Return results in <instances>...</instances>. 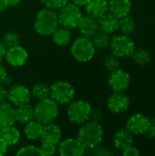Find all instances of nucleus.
I'll use <instances>...</instances> for the list:
<instances>
[{
    "label": "nucleus",
    "instance_id": "obj_1",
    "mask_svg": "<svg viewBox=\"0 0 155 156\" xmlns=\"http://www.w3.org/2000/svg\"><path fill=\"white\" fill-rule=\"evenodd\" d=\"M77 139L85 149L92 150L100 144L103 139V129L99 122H87L80 127Z\"/></svg>",
    "mask_w": 155,
    "mask_h": 156
},
{
    "label": "nucleus",
    "instance_id": "obj_2",
    "mask_svg": "<svg viewBox=\"0 0 155 156\" xmlns=\"http://www.w3.org/2000/svg\"><path fill=\"white\" fill-rule=\"evenodd\" d=\"M58 14L54 9L43 8L41 9L36 17L34 27L37 34L41 36H51L58 28Z\"/></svg>",
    "mask_w": 155,
    "mask_h": 156
},
{
    "label": "nucleus",
    "instance_id": "obj_3",
    "mask_svg": "<svg viewBox=\"0 0 155 156\" xmlns=\"http://www.w3.org/2000/svg\"><path fill=\"white\" fill-rule=\"evenodd\" d=\"M35 119L42 124L53 122L58 115V104L50 98L39 101L34 109Z\"/></svg>",
    "mask_w": 155,
    "mask_h": 156
},
{
    "label": "nucleus",
    "instance_id": "obj_4",
    "mask_svg": "<svg viewBox=\"0 0 155 156\" xmlns=\"http://www.w3.org/2000/svg\"><path fill=\"white\" fill-rule=\"evenodd\" d=\"M57 14L58 25H61L63 27L68 29H73L77 27L82 16L79 5H75L74 3H67L58 9V13Z\"/></svg>",
    "mask_w": 155,
    "mask_h": 156
},
{
    "label": "nucleus",
    "instance_id": "obj_5",
    "mask_svg": "<svg viewBox=\"0 0 155 156\" xmlns=\"http://www.w3.org/2000/svg\"><path fill=\"white\" fill-rule=\"evenodd\" d=\"M91 106L90 104L83 100H77L70 102L67 115L69 120L75 124H81L86 122L91 115Z\"/></svg>",
    "mask_w": 155,
    "mask_h": 156
},
{
    "label": "nucleus",
    "instance_id": "obj_6",
    "mask_svg": "<svg viewBox=\"0 0 155 156\" xmlns=\"http://www.w3.org/2000/svg\"><path fill=\"white\" fill-rule=\"evenodd\" d=\"M95 48L90 37H78L70 48L72 56L79 62L90 61L95 54Z\"/></svg>",
    "mask_w": 155,
    "mask_h": 156
},
{
    "label": "nucleus",
    "instance_id": "obj_7",
    "mask_svg": "<svg viewBox=\"0 0 155 156\" xmlns=\"http://www.w3.org/2000/svg\"><path fill=\"white\" fill-rule=\"evenodd\" d=\"M110 49L111 54L118 58H127L132 56L135 50V43L129 35H118L113 37L110 42Z\"/></svg>",
    "mask_w": 155,
    "mask_h": 156
},
{
    "label": "nucleus",
    "instance_id": "obj_8",
    "mask_svg": "<svg viewBox=\"0 0 155 156\" xmlns=\"http://www.w3.org/2000/svg\"><path fill=\"white\" fill-rule=\"evenodd\" d=\"M75 96L74 88L67 81H56L50 87L49 98L58 105L70 103Z\"/></svg>",
    "mask_w": 155,
    "mask_h": 156
},
{
    "label": "nucleus",
    "instance_id": "obj_9",
    "mask_svg": "<svg viewBox=\"0 0 155 156\" xmlns=\"http://www.w3.org/2000/svg\"><path fill=\"white\" fill-rule=\"evenodd\" d=\"M150 125V118L143 113L137 112L131 115L126 122V129L133 135L145 134Z\"/></svg>",
    "mask_w": 155,
    "mask_h": 156
},
{
    "label": "nucleus",
    "instance_id": "obj_10",
    "mask_svg": "<svg viewBox=\"0 0 155 156\" xmlns=\"http://www.w3.org/2000/svg\"><path fill=\"white\" fill-rule=\"evenodd\" d=\"M131 83L130 74L122 69H118L111 72L109 78V86L114 92H122L128 89Z\"/></svg>",
    "mask_w": 155,
    "mask_h": 156
},
{
    "label": "nucleus",
    "instance_id": "obj_11",
    "mask_svg": "<svg viewBox=\"0 0 155 156\" xmlns=\"http://www.w3.org/2000/svg\"><path fill=\"white\" fill-rule=\"evenodd\" d=\"M7 99L11 104L18 107L29 103L31 93L26 87L20 84H16L10 87L7 93Z\"/></svg>",
    "mask_w": 155,
    "mask_h": 156
},
{
    "label": "nucleus",
    "instance_id": "obj_12",
    "mask_svg": "<svg viewBox=\"0 0 155 156\" xmlns=\"http://www.w3.org/2000/svg\"><path fill=\"white\" fill-rule=\"evenodd\" d=\"M131 101L130 98L122 92H114L110 96V98L107 101V108L108 110L114 114L122 113L127 111L130 107Z\"/></svg>",
    "mask_w": 155,
    "mask_h": 156
},
{
    "label": "nucleus",
    "instance_id": "obj_13",
    "mask_svg": "<svg viewBox=\"0 0 155 156\" xmlns=\"http://www.w3.org/2000/svg\"><path fill=\"white\" fill-rule=\"evenodd\" d=\"M85 147L78 139L69 138L59 144L58 153L62 156H81L85 153Z\"/></svg>",
    "mask_w": 155,
    "mask_h": 156
},
{
    "label": "nucleus",
    "instance_id": "obj_14",
    "mask_svg": "<svg viewBox=\"0 0 155 156\" xmlns=\"http://www.w3.org/2000/svg\"><path fill=\"white\" fill-rule=\"evenodd\" d=\"M5 58L11 66L20 67L26 63L27 59V52L23 47L17 45L16 47L6 49Z\"/></svg>",
    "mask_w": 155,
    "mask_h": 156
},
{
    "label": "nucleus",
    "instance_id": "obj_15",
    "mask_svg": "<svg viewBox=\"0 0 155 156\" xmlns=\"http://www.w3.org/2000/svg\"><path fill=\"white\" fill-rule=\"evenodd\" d=\"M133 134L126 128L118 130L113 136V145L115 149L123 152L127 148L133 145Z\"/></svg>",
    "mask_w": 155,
    "mask_h": 156
},
{
    "label": "nucleus",
    "instance_id": "obj_16",
    "mask_svg": "<svg viewBox=\"0 0 155 156\" xmlns=\"http://www.w3.org/2000/svg\"><path fill=\"white\" fill-rule=\"evenodd\" d=\"M99 30L107 34H112L119 29V18L111 13H105L97 19Z\"/></svg>",
    "mask_w": 155,
    "mask_h": 156
},
{
    "label": "nucleus",
    "instance_id": "obj_17",
    "mask_svg": "<svg viewBox=\"0 0 155 156\" xmlns=\"http://www.w3.org/2000/svg\"><path fill=\"white\" fill-rule=\"evenodd\" d=\"M109 11L118 18L130 15L132 9L131 0H108Z\"/></svg>",
    "mask_w": 155,
    "mask_h": 156
},
{
    "label": "nucleus",
    "instance_id": "obj_18",
    "mask_svg": "<svg viewBox=\"0 0 155 156\" xmlns=\"http://www.w3.org/2000/svg\"><path fill=\"white\" fill-rule=\"evenodd\" d=\"M77 27H79L80 34L83 37H92L99 30L97 19L89 15L85 16H81Z\"/></svg>",
    "mask_w": 155,
    "mask_h": 156
},
{
    "label": "nucleus",
    "instance_id": "obj_19",
    "mask_svg": "<svg viewBox=\"0 0 155 156\" xmlns=\"http://www.w3.org/2000/svg\"><path fill=\"white\" fill-rule=\"evenodd\" d=\"M41 142L52 143L55 144H58L61 139V130L53 122L47 123L43 126V131L41 133Z\"/></svg>",
    "mask_w": 155,
    "mask_h": 156
},
{
    "label": "nucleus",
    "instance_id": "obj_20",
    "mask_svg": "<svg viewBox=\"0 0 155 156\" xmlns=\"http://www.w3.org/2000/svg\"><path fill=\"white\" fill-rule=\"evenodd\" d=\"M109 11L108 0H90L86 5V12L89 16L98 19Z\"/></svg>",
    "mask_w": 155,
    "mask_h": 156
},
{
    "label": "nucleus",
    "instance_id": "obj_21",
    "mask_svg": "<svg viewBox=\"0 0 155 156\" xmlns=\"http://www.w3.org/2000/svg\"><path fill=\"white\" fill-rule=\"evenodd\" d=\"M0 138L7 146H13L17 144L20 139L19 131L13 125L0 126Z\"/></svg>",
    "mask_w": 155,
    "mask_h": 156
},
{
    "label": "nucleus",
    "instance_id": "obj_22",
    "mask_svg": "<svg viewBox=\"0 0 155 156\" xmlns=\"http://www.w3.org/2000/svg\"><path fill=\"white\" fill-rule=\"evenodd\" d=\"M15 108L7 102H0V126L13 125L16 122Z\"/></svg>",
    "mask_w": 155,
    "mask_h": 156
},
{
    "label": "nucleus",
    "instance_id": "obj_23",
    "mask_svg": "<svg viewBox=\"0 0 155 156\" xmlns=\"http://www.w3.org/2000/svg\"><path fill=\"white\" fill-rule=\"evenodd\" d=\"M15 115L16 122H18L19 123H27L35 119L34 109L29 104L16 107L15 110Z\"/></svg>",
    "mask_w": 155,
    "mask_h": 156
},
{
    "label": "nucleus",
    "instance_id": "obj_24",
    "mask_svg": "<svg viewBox=\"0 0 155 156\" xmlns=\"http://www.w3.org/2000/svg\"><path fill=\"white\" fill-rule=\"evenodd\" d=\"M52 39L56 45L59 47H65L70 42L71 34L68 28H65L63 27L61 28L58 27L52 34Z\"/></svg>",
    "mask_w": 155,
    "mask_h": 156
},
{
    "label": "nucleus",
    "instance_id": "obj_25",
    "mask_svg": "<svg viewBox=\"0 0 155 156\" xmlns=\"http://www.w3.org/2000/svg\"><path fill=\"white\" fill-rule=\"evenodd\" d=\"M43 131V124L38 121H31L27 122L25 128V134L29 140H37L40 138Z\"/></svg>",
    "mask_w": 155,
    "mask_h": 156
},
{
    "label": "nucleus",
    "instance_id": "obj_26",
    "mask_svg": "<svg viewBox=\"0 0 155 156\" xmlns=\"http://www.w3.org/2000/svg\"><path fill=\"white\" fill-rule=\"evenodd\" d=\"M91 41L96 49H105L110 46V42H111L110 34L98 30L92 36Z\"/></svg>",
    "mask_w": 155,
    "mask_h": 156
},
{
    "label": "nucleus",
    "instance_id": "obj_27",
    "mask_svg": "<svg viewBox=\"0 0 155 156\" xmlns=\"http://www.w3.org/2000/svg\"><path fill=\"white\" fill-rule=\"evenodd\" d=\"M132 57L134 63L139 66H146L152 60L151 52L145 48H135V50L132 54Z\"/></svg>",
    "mask_w": 155,
    "mask_h": 156
},
{
    "label": "nucleus",
    "instance_id": "obj_28",
    "mask_svg": "<svg viewBox=\"0 0 155 156\" xmlns=\"http://www.w3.org/2000/svg\"><path fill=\"white\" fill-rule=\"evenodd\" d=\"M119 29L124 35H130L136 29V21L130 15L119 18Z\"/></svg>",
    "mask_w": 155,
    "mask_h": 156
},
{
    "label": "nucleus",
    "instance_id": "obj_29",
    "mask_svg": "<svg viewBox=\"0 0 155 156\" xmlns=\"http://www.w3.org/2000/svg\"><path fill=\"white\" fill-rule=\"evenodd\" d=\"M31 95L37 101L48 99L50 96V88L44 83H37L32 88Z\"/></svg>",
    "mask_w": 155,
    "mask_h": 156
},
{
    "label": "nucleus",
    "instance_id": "obj_30",
    "mask_svg": "<svg viewBox=\"0 0 155 156\" xmlns=\"http://www.w3.org/2000/svg\"><path fill=\"white\" fill-rule=\"evenodd\" d=\"M2 43L5 45L6 48H10L19 45L20 37L18 34L15 32H7L2 38Z\"/></svg>",
    "mask_w": 155,
    "mask_h": 156
},
{
    "label": "nucleus",
    "instance_id": "obj_31",
    "mask_svg": "<svg viewBox=\"0 0 155 156\" xmlns=\"http://www.w3.org/2000/svg\"><path fill=\"white\" fill-rule=\"evenodd\" d=\"M103 64H104V68L108 71H110V72L114 71V70L120 69V67H121L120 58H118L117 56H115L113 54H111L105 58Z\"/></svg>",
    "mask_w": 155,
    "mask_h": 156
},
{
    "label": "nucleus",
    "instance_id": "obj_32",
    "mask_svg": "<svg viewBox=\"0 0 155 156\" xmlns=\"http://www.w3.org/2000/svg\"><path fill=\"white\" fill-rule=\"evenodd\" d=\"M16 155H27V156H42V152L40 148H37L34 145H27L21 148L17 153Z\"/></svg>",
    "mask_w": 155,
    "mask_h": 156
},
{
    "label": "nucleus",
    "instance_id": "obj_33",
    "mask_svg": "<svg viewBox=\"0 0 155 156\" xmlns=\"http://www.w3.org/2000/svg\"><path fill=\"white\" fill-rule=\"evenodd\" d=\"M41 3L48 8L51 9H59L64 5L69 3V0H40Z\"/></svg>",
    "mask_w": 155,
    "mask_h": 156
},
{
    "label": "nucleus",
    "instance_id": "obj_34",
    "mask_svg": "<svg viewBox=\"0 0 155 156\" xmlns=\"http://www.w3.org/2000/svg\"><path fill=\"white\" fill-rule=\"evenodd\" d=\"M57 144L52 143H47V142H41V147L40 150L42 152V154L46 156L53 155L56 152Z\"/></svg>",
    "mask_w": 155,
    "mask_h": 156
},
{
    "label": "nucleus",
    "instance_id": "obj_35",
    "mask_svg": "<svg viewBox=\"0 0 155 156\" xmlns=\"http://www.w3.org/2000/svg\"><path fill=\"white\" fill-rule=\"evenodd\" d=\"M93 152V154L98 156H111L113 155V153L111 151V149H109L108 147H105V146H100L98 145L97 147H95Z\"/></svg>",
    "mask_w": 155,
    "mask_h": 156
},
{
    "label": "nucleus",
    "instance_id": "obj_36",
    "mask_svg": "<svg viewBox=\"0 0 155 156\" xmlns=\"http://www.w3.org/2000/svg\"><path fill=\"white\" fill-rule=\"evenodd\" d=\"M145 134L150 139H155V117L150 119V125Z\"/></svg>",
    "mask_w": 155,
    "mask_h": 156
},
{
    "label": "nucleus",
    "instance_id": "obj_37",
    "mask_svg": "<svg viewBox=\"0 0 155 156\" xmlns=\"http://www.w3.org/2000/svg\"><path fill=\"white\" fill-rule=\"evenodd\" d=\"M122 154L124 156H139L141 155V152L139 151L138 148L134 147L133 145L127 148L122 152Z\"/></svg>",
    "mask_w": 155,
    "mask_h": 156
},
{
    "label": "nucleus",
    "instance_id": "obj_38",
    "mask_svg": "<svg viewBox=\"0 0 155 156\" xmlns=\"http://www.w3.org/2000/svg\"><path fill=\"white\" fill-rule=\"evenodd\" d=\"M91 119H92V122H99L102 120L103 118V113L100 110H95L94 112H91V115H90Z\"/></svg>",
    "mask_w": 155,
    "mask_h": 156
},
{
    "label": "nucleus",
    "instance_id": "obj_39",
    "mask_svg": "<svg viewBox=\"0 0 155 156\" xmlns=\"http://www.w3.org/2000/svg\"><path fill=\"white\" fill-rule=\"evenodd\" d=\"M7 93H8V90L6 87L2 85L1 83L0 84V102H3L7 99Z\"/></svg>",
    "mask_w": 155,
    "mask_h": 156
},
{
    "label": "nucleus",
    "instance_id": "obj_40",
    "mask_svg": "<svg viewBox=\"0 0 155 156\" xmlns=\"http://www.w3.org/2000/svg\"><path fill=\"white\" fill-rule=\"evenodd\" d=\"M6 48L5 47V45L2 43V41H0V62L5 58V53H6Z\"/></svg>",
    "mask_w": 155,
    "mask_h": 156
},
{
    "label": "nucleus",
    "instance_id": "obj_41",
    "mask_svg": "<svg viewBox=\"0 0 155 156\" xmlns=\"http://www.w3.org/2000/svg\"><path fill=\"white\" fill-rule=\"evenodd\" d=\"M6 150H7L6 144L0 138V156L4 155L6 153Z\"/></svg>",
    "mask_w": 155,
    "mask_h": 156
},
{
    "label": "nucleus",
    "instance_id": "obj_42",
    "mask_svg": "<svg viewBox=\"0 0 155 156\" xmlns=\"http://www.w3.org/2000/svg\"><path fill=\"white\" fill-rule=\"evenodd\" d=\"M6 75H7L6 69H5L2 65H0V84L3 82V80H4V79L5 78Z\"/></svg>",
    "mask_w": 155,
    "mask_h": 156
},
{
    "label": "nucleus",
    "instance_id": "obj_43",
    "mask_svg": "<svg viewBox=\"0 0 155 156\" xmlns=\"http://www.w3.org/2000/svg\"><path fill=\"white\" fill-rule=\"evenodd\" d=\"M8 2L7 0H0V13L4 12L8 7Z\"/></svg>",
    "mask_w": 155,
    "mask_h": 156
},
{
    "label": "nucleus",
    "instance_id": "obj_44",
    "mask_svg": "<svg viewBox=\"0 0 155 156\" xmlns=\"http://www.w3.org/2000/svg\"><path fill=\"white\" fill-rule=\"evenodd\" d=\"M12 82H13V80H12V78L10 77V76H5V78L4 79V80H3V84H4V86H11L12 85Z\"/></svg>",
    "mask_w": 155,
    "mask_h": 156
},
{
    "label": "nucleus",
    "instance_id": "obj_45",
    "mask_svg": "<svg viewBox=\"0 0 155 156\" xmlns=\"http://www.w3.org/2000/svg\"><path fill=\"white\" fill-rule=\"evenodd\" d=\"M71 1L75 5H77L79 6H80V5H86L90 2V0H71Z\"/></svg>",
    "mask_w": 155,
    "mask_h": 156
},
{
    "label": "nucleus",
    "instance_id": "obj_46",
    "mask_svg": "<svg viewBox=\"0 0 155 156\" xmlns=\"http://www.w3.org/2000/svg\"><path fill=\"white\" fill-rule=\"evenodd\" d=\"M7 2H8L9 6H14V5H16L19 4L20 0H7Z\"/></svg>",
    "mask_w": 155,
    "mask_h": 156
}]
</instances>
